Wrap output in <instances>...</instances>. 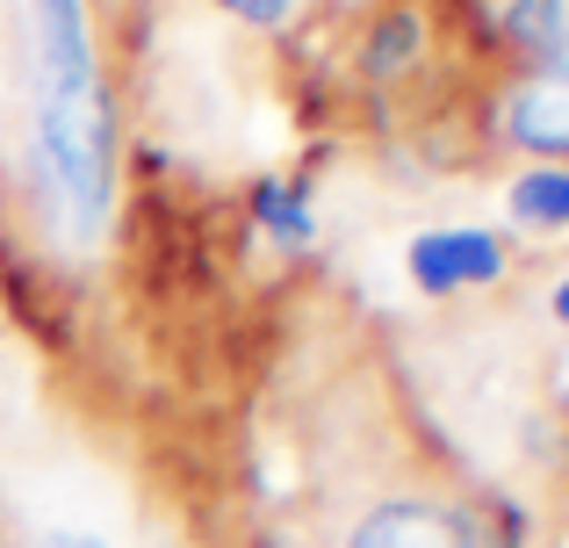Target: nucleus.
<instances>
[{
  "mask_svg": "<svg viewBox=\"0 0 569 548\" xmlns=\"http://www.w3.org/2000/svg\"><path fill=\"white\" fill-rule=\"evenodd\" d=\"M29 152L58 231L87 246L116 188V123L87 0H29Z\"/></svg>",
  "mask_w": 569,
  "mask_h": 548,
  "instance_id": "obj_1",
  "label": "nucleus"
},
{
  "mask_svg": "<svg viewBox=\"0 0 569 548\" xmlns=\"http://www.w3.org/2000/svg\"><path fill=\"white\" fill-rule=\"evenodd\" d=\"M347 548H476V527L440 498H382L361 512Z\"/></svg>",
  "mask_w": 569,
  "mask_h": 548,
  "instance_id": "obj_2",
  "label": "nucleus"
},
{
  "mask_svg": "<svg viewBox=\"0 0 569 548\" xmlns=\"http://www.w3.org/2000/svg\"><path fill=\"white\" fill-rule=\"evenodd\" d=\"M505 138L527 145V152H569V43L527 87H512V101H505Z\"/></svg>",
  "mask_w": 569,
  "mask_h": 548,
  "instance_id": "obj_3",
  "label": "nucleus"
},
{
  "mask_svg": "<svg viewBox=\"0 0 569 548\" xmlns=\"http://www.w3.org/2000/svg\"><path fill=\"white\" fill-rule=\"evenodd\" d=\"M498 275H505V253L490 231H426V239H411V281L432 296L476 289V281H498Z\"/></svg>",
  "mask_w": 569,
  "mask_h": 548,
  "instance_id": "obj_4",
  "label": "nucleus"
},
{
  "mask_svg": "<svg viewBox=\"0 0 569 548\" xmlns=\"http://www.w3.org/2000/svg\"><path fill=\"white\" fill-rule=\"evenodd\" d=\"M512 217L527 231H569V167H533L512 181Z\"/></svg>",
  "mask_w": 569,
  "mask_h": 548,
  "instance_id": "obj_5",
  "label": "nucleus"
},
{
  "mask_svg": "<svg viewBox=\"0 0 569 548\" xmlns=\"http://www.w3.org/2000/svg\"><path fill=\"white\" fill-rule=\"evenodd\" d=\"M505 22H512L519 43H533V51L556 58L562 43H569V0H512V8H505Z\"/></svg>",
  "mask_w": 569,
  "mask_h": 548,
  "instance_id": "obj_6",
  "label": "nucleus"
},
{
  "mask_svg": "<svg viewBox=\"0 0 569 548\" xmlns=\"http://www.w3.org/2000/svg\"><path fill=\"white\" fill-rule=\"evenodd\" d=\"M260 225L274 231L281 246H303V239H310V210H303V196H296V188H267V196H260Z\"/></svg>",
  "mask_w": 569,
  "mask_h": 548,
  "instance_id": "obj_7",
  "label": "nucleus"
},
{
  "mask_svg": "<svg viewBox=\"0 0 569 548\" xmlns=\"http://www.w3.org/2000/svg\"><path fill=\"white\" fill-rule=\"evenodd\" d=\"M411 51H418V22H411V14H397V22H382V37L368 43V66H376V72H397Z\"/></svg>",
  "mask_w": 569,
  "mask_h": 548,
  "instance_id": "obj_8",
  "label": "nucleus"
},
{
  "mask_svg": "<svg viewBox=\"0 0 569 548\" xmlns=\"http://www.w3.org/2000/svg\"><path fill=\"white\" fill-rule=\"evenodd\" d=\"M231 14H246V22H281V14L296 8V0H223Z\"/></svg>",
  "mask_w": 569,
  "mask_h": 548,
  "instance_id": "obj_9",
  "label": "nucleus"
},
{
  "mask_svg": "<svg viewBox=\"0 0 569 548\" xmlns=\"http://www.w3.org/2000/svg\"><path fill=\"white\" fill-rule=\"evenodd\" d=\"M37 548H109L101 535H87V527H51V535H43Z\"/></svg>",
  "mask_w": 569,
  "mask_h": 548,
  "instance_id": "obj_10",
  "label": "nucleus"
},
{
  "mask_svg": "<svg viewBox=\"0 0 569 548\" xmlns=\"http://www.w3.org/2000/svg\"><path fill=\"white\" fill-rule=\"evenodd\" d=\"M556 318H569V275L556 281Z\"/></svg>",
  "mask_w": 569,
  "mask_h": 548,
  "instance_id": "obj_11",
  "label": "nucleus"
}]
</instances>
